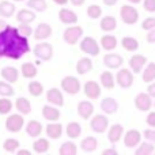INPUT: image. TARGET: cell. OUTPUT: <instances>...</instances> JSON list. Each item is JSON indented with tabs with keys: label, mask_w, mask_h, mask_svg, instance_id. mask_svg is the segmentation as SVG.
<instances>
[{
	"label": "cell",
	"mask_w": 155,
	"mask_h": 155,
	"mask_svg": "<svg viewBox=\"0 0 155 155\" xmlns=\"http://www.w3.org/2000/svg\"><path fill=\"white\" fill-rule=\"evenodd\" d=\"M143 136H144L146 140H148V142L154 143L155 144V128H147L144 129V132H143Z\"/></svg>",
	"instance_id": "c3c4849f"
},
{
	"label": "cell",
	"mask_w": 155,
	"mask_h": 155,
	"mask_svg": "<svg viewBox=\"0 0 155 155\" xmlns=\"http://www.w3.org/2000/svg\"><path fill=\"white\" fill-rule=\"evenodd\" d=\"M131 4H139V3H142V0H128Z\"/></svg>",
	"instance_id": "94428289"
},
{
	"label": "cell",
	"mask_w": 155,
	"mask_h": 155,
	"mask_svg": "<svg viewBox=\"0 0 155 155\" xmlns=\"http://www.w3.org/2000/svg\"><path fill=\"white\" fill-rule=\"evenodd\" d=\"M15 3H18V2H23V0H14Z\"/></svg>",
	"instance_id": "6125c7cd"
},
{
	"label": "cell",
	"mask_w": 155,
	"mask_h": 155,
	"mask_svg": "<svg viewBox=\"0 0 155 155\" xmlns=\"http://www.w3.org/2000/svg\"><path fill=\"white\" fill-rule=\"evenodd\" d=\"M143 7L148 12H155V0H143Z\"/></svg>",
	"instance_id": "681fc988"
},
{
	"label": "cell",
	"mask_w": 155,
	"mask_h": 155,
	"mask_svg": "<svg viewBox=\"0 0 155 155\" xmlns=\"http://www.w3.org/2000/svg\"><path fill=\"white\" fill-rule=\"evenodd\" d=\"M25 127V118L23 114H10L5 118V129L11 134H18Z\"/></svg>",
	"instance_id": "8992f818"
},
{
	"label": "cell",
	"mask_w": 155,
	"mask_h": 155,
	"mask_svg": "<svg viewBox=\"0 0 155 155\" xmlns=\"http://www.w3.org/2000/svg\"><path fill=\"white\" fill-rule=\"evenodd\" d=\"M78 114L80 118L88 121V118L93 117L94 114V105L91 104V101L88 99H83L78 104Z\"/></svg>",
	"instance_id": "5bb4252c"
},
{
	"label": "cell",
	"mask_w": 155,
	"mask_h": 155,
	"mask_svg": "<svg viewBox=\"0 0 155 155\" xmlns=\"http://www.w3.org/2000/svg\"><path fill=\"white\" fill-rule=\"evenodd\" d=\"M99 26H101V30L105 33H110L113 30L117 29V19L112 15H106L101 19L99 22Z\"/></svg>",
	"instance_id": "83f0119b"
},
{
	"label": "cell",
	"mask_w": 155,
	"mask_h": 155,
	"mask_svg": "<svg viewBox=\"0 0 155 155\" xmlns=\"http://www.w3.org/2000/svg\"><path fill=\"white\" fill-rule=\"evenodd\" d=\"M154 107H155V101H154Z\"/></svg>",
	"instance_id": "be15d7a7"
},
{
	"label": "cell",
	"mask_w": 155,
	"mask_h": 155,
	"mask_svg": "<svg viewBox=\"0 0 155 155\" xmlns=\"http://www.w3.org/2000/svg\"><path fill=\"white\" fill-rule=\"evenodd\" d=\"M99 80H101L102 87L107 88V90H113L116 86V76L110 71H104L99 76Z\"/></svg>",
	"instance_id": "d6a6232c"
},
{
	"label": "cell",
	"mask_w": 155,
	"mask_h": 155,
	"mask_svg": "<svg viewBox=\"0 0 155 155\" xmlns=\"http://www.w3.org/2000/svg\"><path fill=\"white\" fill-rule=\"evenodd\" d=\"M21 74L25 79H34L38 74V70L33 63H23L21 67Z\"/></svg>",
	"instance_id": "e575fe53"
},
{
	"label": "cell",
	"mask_w": 155,
	"mask_h": 155,
	"mask_svg": "<svg viewBox=\"0 0 155 155\" xmlns=\"http://www.w3.org/2000/svg\"><path fill=\"white\" fill-rule=\"evenodd\" d=\"M123 136H124V127L121 124H113L112 127L107 128V140L112 144L118 143Z\"/></svg>",
	"instance_id": "e0dca14e"
},
{
	"label": "cell",
	"mask_w": 155,
	"mask_h": 155,
	"mask_svg": "<svg viewBox=\"0 0 155 155\" xmlns=\"http://www.w3.org/2000/svg\"><path fill=\"white\" fill-rule=\"evenodd\" d=\"M14 106H15V109L23 116L31 113V104H30V101L26 98V97H18V98L15 99V102H14Z\"/></svg>",
	"instance_id": "484cf974"
},
{
	"label": "cell",
	"mask_w": 155,
	"mask_h": 155,
	"mask_svg": "<svg viewBox=\"0 0 155 155\" xmlns=\"http://www.w3.org/2000/svg\"><path fill=\"white\" fill-rule=\"evenodd\" d=\"M70 2H71V4H72L74 7H80V5L84 4L86 0H70Z\"/></svg>",
	"instance_id": "6f0895ef"
},
{
	"label": "cell",
	"mask_w": 155,
	"mask_h": 155,
	"mask_svg": "<svg viewBox=\"0 0 155 155\" xmlns=\"http://www.w3.org/2000/svg\"><path fill=\"white\" fill-rule=\"evenodd\" d=\"M60 155H76L78 154V146L74 142H64L59 147Z\"/></svg>",
	"instance_id": "ab89813d"
},
{
	"label": "cell",
	"mask_w": 155,
	"mask_h": 155,
	"mask_svg": "<svg viewBox=\"0 0 155 155\" xmlns=\"http://www.w3.org/2000/svg\"><path fill=\"white\" fill-rule=\"evenodd\" d=\"M86 12L90 19H99L102 16V7L99 4H91L87 7Z\"/></svg>",
	"instance_id": "ee69618b"
},
{
	"label": "cell",
	"mask_w": 155,
	"mask_h": 155,
	"mask_svg": "<svg viewBox=\"0 0 155 155\" xmlns=\"http://www.w3.org/2000/svg\"><path fill=\"white\" fill-rule=\"evenodd\" d=\"M101 110L105 114H114L118 110V102L112 97H106L101 101Z\"/></svg>",
	"instance_id": "7402d4cb"
},
{
	"label": "cell",
	"mask_w": 155,
	"mask_h": 155,
	"mask_svg": "<svg viewBox=\"0 0 155 155\" xmlns=\"http://www.w3.org/2000/svg\"><path fill=\"white\" fill-rule=\"evenodd\" d=\"M102 60H104L105 67L109 68V70H118L124 63L123 56L118 54V53H114V52H109V53H106Z\"/></svg>",
	"instance_id": "7c38bea8"
},
{
	"label": "cell",
	"mask_w": 155,
	"mask_h": 155,
	"mask_svg": "<svg viewBox=\"0 0 155 155\" xmlns=\"http://www.w3.org/2000/svg\"><path fill=\"white\" fill-rule=\"evenodd\" d=\"M83 37V27L79 25H70V27L64 30L63 40L68 45H76Z\"/></svg>",
	"instance_id": "7a4b0ae2"
},
{
	"label": "cell",
	"mask_w": 155,
	"mask_h": 155,
	"mask_svg": "<svg viewBox=\"0 0 155 155\" xmlns=\"http://www.w3.org/2000/svg\"><path fill=\"white\" fill-rule=\"evenodd\" d=\"M80 150L86 154H93L94 151L98 148V140L94 136H87L80 142Z\"/></svg>",
	"instance_id": "d4e9b609"
},
{
	"label": "cell",
	"mask_w": 155,
	"mask_h": 155,
	"mask_svg": "<svg viewBox=\"0 0 155 155\" xmlns=\"http://www.w3.org/2000/svg\"><path fill=\"white\" fill-rule=\"evenodd\" d=\"M76 72L79 75H86L93 70V60L90 57H82L79 59V61L76 63Z\"/></svg>",
	"instance_id": "4dcf8cb0"
},
{
	"label": "cell",
	"mask_w": 155,
	"mask_h": 155,
	"mask_svg": "<svg viewBox=\"0 0 155 155\" xmlns=\"http://www.w3.org/2000/svg\"><path fill=\"white\" fill-rule=\"evenodd\" d=\"M25 131H26V134L29 135L30 137L34 139V137L41 136V134H42V131H44V127L38 120H30L29 123L26 124V127H25Z\"/></svg>",
	"instance_id": "44dd1931"
},
{
	"label": "cell",
	"mask_w": 155,
	"mask_h": 155,
	"mask_svg": "<svg viewBox=\"0 0 155 155\" xmlns=\"http://www.w3.org/2000/svg\"><path fill=\"white\" fill-rule=\"evenodd\" d=\"M90 128L95 134H105L109 128V118L104 114H93L90 120Z\"/></svg>",
	"instance_id": "30bf717a"
},
{
	"label": "cell",
	"mask_w": 155,
	"mask_h": 155,
	"mask_svg": "<svg viewBox=\"0 0 155 155\" xmlns=\"http://www.w3.org/2000/svg\"><path fill=\"white\" fill-rule=\"evenodd\" d=\"M52 35V26L45 22L38 23L37 27L34 29V40L37 41H45Z\"/></svg>",
	"instance_id": "ac0fdd59"
},
{
	"label": "cell",
	"mask_w": 155,
	"mask_h": 155,
	"mask_svg": "<svg viewBox=\"0 0 155 155\" xmlns=\"http://www.w3.org/2000/svg\"><path fill=\"white\" fill-rule=\"evenodd\" d=\"M101 154L102 155H118V151L116 150V148H106V150H104Z\"/></svg>",
	"instance_id": "db71d44e"
},
{
	"label": "cell",
	"mask_w": 155,
	"mask_h": 155,
	"mask_svg": "<svg viewBox=\"0 0 155 155\" xmlns=\"http://www.w3.org/2000/svg\"><path fill=\"white\" fill-rule=\"evenodd\" d=\"M63 131H64V129H63V125L60 123H57V121H51L45 128L46 136H48L49 139H53V140L60 139L63 135Z\"/></svg>",
	"instance_id": "ffe728a7"
},
{
	"label": "cell",
	"mask_w": 155,
	"mask_h": 155,
	"mask_svg": "<svg viewBox=\"0 0 155 155\" xmlns=\"http://www.w3.org/2000/svg\"><path fill=\"white\" fill-rule=\"evenodd\" d=\"M15 95V90H14V87L10 84L8 82H5V80H0V97H12Z\"/></svg>",
	"instance_id": "f6af8a7d"
},
{
	"label": "cell",
	"mask_w": 155,
	"mask_h": 155,
	"mask_svg": "<svg viewBox=\"0 0 155 155\" xmlns=\"http://www.w3.org/2000/svg\"><path fill=\"white\" fill-rule=\"evenodd\" d=\"M124 139V144L128 148H135L139 146V143L142 142V134L137 129H129L124 134L123 136Z\"/></svg>",
	"instance_id": "4fadbf2b"
},
{
	"label": "cell",
	"mask_w": 155,
	"mask_h": 155,
	"mask_svg": "<svg viewBox=\"0 0 155 155\" xmlns=\"http://www.w3.org/2000/svg\"><path fill=\"white\" fill-rule=\"evenodd\" d=\"M27 90H29V94L31 97L38 98V97H41L44 94V86H42V83L38 82V80H31V82L29 83V86H27Z\"/></svg>",
	"instance_id": "f35d334b"
},
{
	"label": "cell",
	"mask_w": 155,
	"mask_h": 155,
	"mask_svg": "<svg viewBox=\"0 0 155 155\" xmlns=\"http://www.w3.org/2000/svg\"><path fill=\"white\" fill-rule=\"evenodd\" d=\"M146 40H147V42H148V44H155V27L147 31Z\"/></svg>",
	"instance_id": "816d5d0a"
},
{
	"label": "cell",
	"mask_w": 155,
	"mask_h": 155,
	"mask_svg": "<svg viewBox=\"0 0 155 155\" xmlns=\"http://www.w3.org/2000/svg\"><path fill=\"white\" fill-rule=\"evenodd\" d=\"M35 11L30 10L29 7L27 8H22L16 12V21L19 23H33L35 21Z\"/></svg>",
	"instance_id": "cb8c5ba5"
},
{
	"label": "cell",
	"mask_w": 155,
	"mask_h": 155,
	"mask_svg": "<svg viewBox=\"0 0 155 155\" xmlns=\"http://www.w3.org/2000/svg\"><path fill=\"white\" fill-rule=\"evenodd\" d=\"M27 7L35 12H45L48 10L46 0H27Z\"/></svg>",
	"instance_id": "b9f144b4"
},
{
	"label": "cell",
	"mask_w": 155,
	"mask_h": 155,
	"mask_svg": "<svg viewBox=\"0 0 155 155\" xmlns=\"http://www.w3.org/2000/svg\"><path fill=\"white\" fill-rule=\"evenodd\" d=\"M79 48L83 53H86L87 56H91V57L98 56L99 52H101L97 40L94 37H90V35H87V37L82 38L79 41Z\"/></svg>",
	"instance_id": "3957f363"
},
{
	"label": "cell",
	"mask_w": 155,
	"mask_h": 155,
	"mask_svg": "<svg viewBox=\"0 0 155 155\" xmlns=\"http://www.w3.org/2000/svg\"><path fill=\"white\" fill-rule=\"evenodd\" d=\"M83 93L90 101H95L101 97V86L95 80H87L83 86Z\"/></svg>",
	"instance_id": "8fae6325"
},
{
	"label": "cell",
	"mask_w": 155,
	"mask_h": 155,
	"mask_svg": "<svg viewBox=\"0 0 155 155\" xmlns=\"http://www.w3.org/2000/svg\"><path fill=\"white\" fill-rule=\"evenodd\" d=\"M120 16H121V21L125 25H135L139 21V11L135 7H132L131 4H124L121 5Z\"/></svg>",
	"instance_id": "52a82bcc"
},
{
	"label": "cell",
	"mask_w": 155,
	"mask_h": 155,
	"mask_svg": "<svg viewBox=\"0 0 155 155\" xmlns=\"http://www.w3.org/2000/svg\"><path fill=\"white\" fill-rule=\"evenodd\" d=\"M155 153V144L151 142H140L137 148L135 150V155H151Z\"/></svg>",
	"instance_id": "d590c367"
},
{
	"label": "cell",
	"mask_w": 155,
	"mask_h": 155,
	"mask_svg": "<svg viewBox=\"0 0 155 155\" xmlns=\"http://www.w3.org/2000/svg\"><path fill=\"white\" fill-rule=\"evenodd\" d=\"M134 82H135L134 72L131 70H128V68H121L117 72V75H116V84L120 86L121 88L132 87Z\"/></svg>",
	"instance_id": "ba28073f"
},
{
	"label": "cell",
	"mask_w": 155,
	"mask_h": 155,
	"mask_svg": "<svg viewBox=\"0 0 155 155\" xmlns=\"http://www.w3.org/2000/svg\"><path fill=\"white\" fill-rule=\"evenodd\" d=\"M5 25H7V23H5L4 19H0V31H2V30L5 27Z\"/></svg>",
	"instance_id": "91938a15"
},
{
	"label": "cell",
	"mask_w": 155,
	"mask_h": 155,
	"mask_svg": "<svg viewBox=\"0 0 155 155\" xmlns=\"http://www.w3.org/2000/svg\"><path fill=\"white\" fill-rule=\"evenodd\" d=\"M46 101L51 105H56V106H64V95L60 88L52 87L46 91Z\"/></svg>",
	"instance_id": "9a60e30c"
},
{
	"label": "cell",
	"mask_w": 155,
	"mask_h": 155,
	"mask_svg": "<svg viewBox=\"0 0 155 155\" xmlns=\"http://www.w3.org/2000/svg\"><path fill=\"white\" fill-rule=\"evenodd\" d=\"M16 154H18V155H31V151L26 150V148H21V147H19L18 150H16Z\"/></svg>",
	"instance_id": "11a10c76"
},
{
	"label": "cell",
	"mask_w": 155,
	"mask_h": 155,
	"mask_svg": "<svg viewBox=\"0 0 155 155\" xmlns=\"http://www.w3.org/2000/svg\"><path fill=\"white\" fill-rule=\"evenodd\" d=\"M147 93L150 94L153 98H155V80L154 82H151L150 84H148V87H147Z\"/></svg>",
	"instance_id": "f5cc1de1"
},
{
	"label": "cell",
	"mask_w": 155,
	"mask_h": 155,
	"mask_svg": "<svg viewBox=\"0 0 155 155\" xmlns=\"http://www.w3.org/2000/svg\"><path fill=\"white\" fill-rule=\"evenodd\" d=\"M21 147V143L18 139H14V137H8L3 142V148H4L5 153L8 154H15L16 150Z\"/></svg>",
	"instance_id": "60d3db41"
},
{
	"label": "cell",
	"mask_w": 155,
	"mask_h": 155,
	"mask_svg": "<svg viewBox=\"0 0 155 155\" xmlns=\"http://www.w3.org/2000/svg\"><path fill=\"white\" fill-rule=\"evenodd\" d=\"M19 71L16 70L12 65H7V67H3L2 71H0V75L2 78L8 83H16L19 79Z\"/></svg>",
	"instance_id": "603a6c76"
},
{
	"label": "cell",
	"mask_w": 155,
	"mask_h": 155,
	"mask_svg": "<svg viewBox=\"0 0 155 155\" xmlns=\"http://www.w3.org/2000/svg\"><path fill=\"white\" fill-rule=\"evenodd\" d=\"M30 52V44L18 27L5 25L0 31V59L19 60Z\"/></svg>",
	"instance_id": "6da1fadb"
},
{
	"label": "cell",
	"mask_w": 155,
	"mask_h": 155,
	"mask_svg": "<svg viewBox=\"0 0 155 155\" xmlns=\"http://www.w3.org/2000/svg\"><path fill=\"white\" fill-rule=\"evenodd\" d=\"M65 134H67V136L70 139H72V140L78 139L82 135V125L79 123H76V121H71L65 127Z\"/></svg>",
	"instance_id": "836d02e7"
},
{
	"label": "cell",
	"mask_w": 155,
	"mask_h": 155,
	"mask_svg": "<svg viewBox=\"0 0 155 155\" xmlns=\"http://www.w3.org/2000/svg\"><path fill=\"white\" fill-rule=\"evenodd\" d=\"M135 107L140 112H150L151 107L154 106V101L153 97L148 93H139L136 97H135Z\"/></svg>",
	"instance_id": "9c48e42d"
},
{
	"label": "cell",
	"mask_w": 155,
	"mask_h": 155,
	"mask_svg": "<svg viewBox=\"0 0 155 155\" xmlns=\"http://www.w3.org/2000/svg\"><path fill=\"white\" fill-rule=\"evenodd\" d=\"M70 0H53V3H56L57 5H65Z\"/></svg>",
	"instance_id": "680465c9"
},
{
	"label": "cell",
	"mask_w": 155,
	"mask_h": 155,
	"mask_svg": "<svg viewBox=\"0 0 155 155\" xmlns=\"http://www.w3.org/2000/svg\"><path fill=\"white\" fill-rule=\"evenodd\" d=\"M146 123H147L148 127H151V128H155V110H150L147 114V117H146Z\"/></svg>",
	"instance_id": "f907efd6"
},
{
	"label": "cell",
	"mask_w": 155,
	"mask_h": 155,
	"mask_svg": "<svg viewBox=\"0 0 155 155\" xmlns=\"http://www.w3.org/2000/svg\"><path fill=\"white\" fill-rule=\"evenodd\" d=\"M16 11V5L14 2L2 0L0 2V16L2 18H11Z\"/></svg>",
	"instance_id": "4316f807"
},
{
	"label": "cell",
	"mask_w": 155,
	"mask_h": 155,
	"mask_svg": "<svg viewBox=\"0 0 155 155\" xmlns=\"http://www.w3.org/2000/svg\"><path fill=\"white\" fill-rule=\"evenodd\" d=\"M154 27H155V16H148L142 22V29L146 30V31L154 29Z\"/></svg>",
	"instance_id": "7dc6e473"
},
{
	"label": "cell",
	"mask_w": 155,
	"mask_h": 155,
	"mask_svg": "<svg viewBox=\"0 0 155 155\" xmlns=\"http://www.w3.org/2000/svg\"><path fill=\"white\" fill-rule=\"evenodd\" d=\"M147 64V57L143 56V54H134V56L129 59V68L132 70L134 74H140L143 71V68Z\"/></svg>",
	"instance_id": "2e32d148"
},
{
	"label": "cell",
	"mask_w": 155,
	"mask_h": 155,
	"mask_svg": "<svg viewBox=\"0 0 155 155\" xmlns=\"http://www.w3.org/2000/svg\"><path fill=\"white\" fill-rule=\"evenodd\" d=\"M117 38L114 37V35H112L109 33V34H104L101 37V46L104 51H107V52H112L114 51L116 48H117Z\"/></svg>",
	"instance_id": "f546056e"
},
{
	"label": "cell",
	"mask_w": 155,
	"mask_h": 155,
	"mask_svg": "<svg viewBox=\"0 0 155 155\" xmlns=\"http://www.w3.org/2000/svg\"><path fill=\"white\" fill-rule=\"evenodd\" d=\"M12 106L14 104L8 97H0V114H10L11 110H12Z\"/></svg>",
	"instance_id": "7bdbcfd3"
},
{
	"label": "cell",
	"mask_w": 155,
	"mask_h": 155,
	"mask_svg": "<svg viewBox=\"0 0 155 155\" xmlns=\"http://www.w3.org/2000/svg\"><path fill=\"white\" fill-rule=\"evenodd\" d=\"M59 21L61 22V23L67 25V26H70V25H76L78 15L75 11L70 10V8H61V10L59 11Z\"/></svg>",
	"instance_id": "d6986e66"
},
{
	"label": "cell",
	"mask_w": 155,
	"mask_h": 155,
	"mask_svg": "<svg viewBox=\"0 0 155 155\" xmlns=\"http://www.w3.org/2000/svg\"><path fill=\"white\" fill-rule=\"evenodd\" d=\"M104 2L105 5H107V7H113V5H116L118 3V0H102Z\"/></svg>",
	"instance_id": "9f6ffc18"
},
{
	"label": "cell",
	"mask_w": 155,
	"mask_h": 155,
	"mask_svg": "<svg viewBox=\"0 0 155 155\" xmlns=\"http://www.w3.org/2000/svg\"><path fill=\"white\" fill-rule=\"evenodd\" d=\"M42 117L48 121H57L60 118V110L56 106H51V105H45L42 106Z\"/></svg>",
	"instance_id": "f1b7e54d"
},
{
	"label": "cell",
	"mask_w": 155,
	"mask_h": 155,
	"mask_svg": "<svg viewBox=\"0 0 155 155\" xmlns=\"http://www.w3.org/2000/svg\"><path fill=\"white\" fill-rule=\"evenodd\" d=\"M142 80L144 83H151L155 80V63H148V64H146V67L143 68Z\"/></svg>",
	"instance_id": "74e56055"
},
{
	"label": "cell",
	"mask_w": 155,
	"mask_h": 155,
	"mask_svg": "<svg viewBox=\"0 0 155 155\" xmlns=\"http://www.w3.org/2000/svg\"><path fill=\"white\" fill-rule=\"evenodd\" d=\"M60 86H61V90L64 93L70 94V95H76L80 91V87H82L80 86V80L76 76H72V75L63 78L61 82H60Z\"/></svg>",
	"instance_id": "5b68a950"
},
{
	"label": "cell",
	"mask_w": 155,
	"mask_h": 155,
	"mask_svg": "<svg viewBox=\"0 0 155 155\" xmlns=\"http://www.w3.org/2000/svg\"><path fill=\"white\" fill-rule=\"evenodd\" d=\"M49 148H51V143L45 137H37L33 142V150L37 154H46L49 151Z\"/></svg>",
	"instance_id": "1f68e13d"
},
{
	"label": "cell",
	"mask_w": 155,
	"mask_h": 155,
	"mask_svg": "<svg viewBox=\"0 0 155 155\" xmlns=\"http://www.w3.org/2000/svg\"><path fill=\"white\" fill-rule=\"evenodd\" d=\"M18 30H19V33H21L22 35H25L26 38L31 37L33 33H34V29L31 27V25L30 23H19Z\"/></svg>",
	"instance_id": "bcb514c9"
},
{
	"label": "cell",
	"mask_w": 155,
	"mask_h": 155,
	"mask_svg": "<svg viewBox=\"0 0 155 155\" xmlns=\"http://www.w3.org/2000/svg\"><path fill=\"white\" fill-rule=\"evenodd\" d=\"M33 52H34V56L42 61H49L53 57V46L51 42H46V41H40L34 46Z\"/></svg>",
	"instance_id": "277c9868"
},
{
	"label": "cell",
	"mask_w": 155,
	"mask_h": 155,
	"mask_svg": "<svg viewBox=\"0 0 155 155\" xmlns=\"http://www.w3.org/2000/svg\"><path fill=\"white\" fill-rule=\"evenodd\" d=\"M154 154H155V153H154Z\"/></svg>",
	"instance_id": "e7e4bbea"
},
{
	"label": "cell",
	"mask_w": 155,
	"mask_h": 155,
	"mask_svg": "<svg viewBox=\"0 0 155 155\" xmlns=\"http://www.w3.org/2000/svg\"><path fill=\"white\" fill-rule=\"evenodd\" d=\"M121 46H123L127 52H136L137 49H139V41L135 37L127 35V37H124L123 40H121Z\"/></svg>",
	"instance_id": "8d00e7d4"
}]
</instances>
